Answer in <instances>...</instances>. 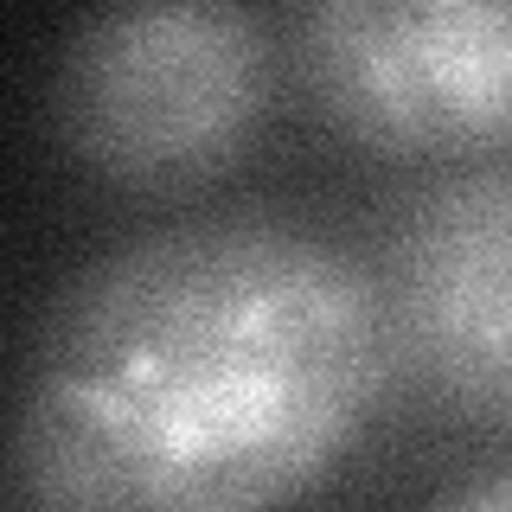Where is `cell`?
<instances>
[{
    "label": "cell",
    "instance_id": "3",
    "mask_svg": "<svg viewBox=\"0 0 512 512\" xmlns=\"http://www.w3.org/2000/svg\"><path fill=\"white\" fill-rule=\"evenodd\" d=\"M320 116L378 154L512 141V0H320L295 20Z\"/></svg>",
    "mask_w": 512,
    "mask_h": 512
},
{
    "label": "cell",
    "instance_id": "5",
    "mask_svg": "<svg viewBox=\"0 0 512 512\" xmlns=\"http://www.w3.org/2000/svg\"><path fill=\"white\" fill-rule=\"evenodd\" d=\"M436 512H512V474H487V480H468L455 487Z\"/></svg>",
    "mask_w": 512,
    "mask_h": 512
},
{
    "label": "cell",
    "instance_id": "4",
    "mask_svg": "<svg viewBox=\"0 0 512 512\" xmlns=\"http://www.w3.org/2000/svg\"><path fill=\"white\" fill-rule=\"evenodd\" d=\"M397 308L442 391L512 410V167L442 186L404 224Z\"/></svg>",
    "mask_w": 512,
    "mask_h": 512
},
{
    "label": "cell",
    "instance_id": "2",
    "mask_svg": "<svg viewBox=\"0 0 512 512\" xmlns=\"http://www.w3.org/2000/svg\"><path fill=\"white\" fill-rule=\"evenodd\" d=\"M269 103V32L231 0L103 7L52 64V122L122 186H192L231 167Z\"/></svg>",
    "mask_w": 512,
    "mask_h": 512
},
{
    "label": "cell",
    "instance_id": "1",
    "mask_svg": "<svg viewBox=\"0 0 512 512\" xmlns=\"http://www.w3.org/2000/svg\"><path fill=\"white\" fill-rule=\"evenodd\" d=\"M384 301L327 237L167 224L45 308L13 468L32 512H282L384 391Z\"/></svg>",
    "mask_w": 512,
    "mask_h": 512
}]
</instances>
